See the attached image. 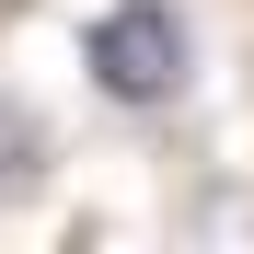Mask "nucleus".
<instances>
[{
	"instance_id": "nucleus-1",
	"label": "nucleus",
	"mask_w": 254,
	"mask_h": 254,
	"mask_svg": "<svg viewBox=\"0 0 254 254\" xmlns=\"http://www.w3.org/2000/svg\"><path fill=\"white\" fill-rule=\"evenodd\" d=\"M81 69H93V93H116V104H174L185 69H196L185 12L174 0H116V12L81 35Z\"/></svg>"
}]
</instances>
